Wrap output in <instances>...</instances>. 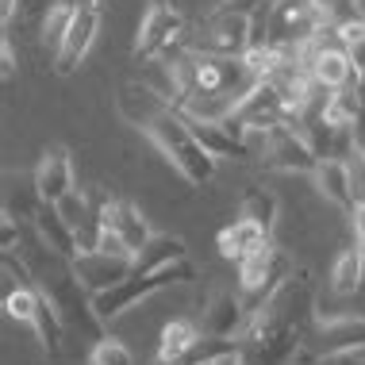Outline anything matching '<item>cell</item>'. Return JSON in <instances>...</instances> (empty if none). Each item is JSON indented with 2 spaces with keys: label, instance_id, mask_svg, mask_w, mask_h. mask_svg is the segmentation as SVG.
<instances>
[{
  "label": "cell",
  "instance_id": "6da1fadb",
  "mask_svg": "<svg viewBox=\"0 0 365 365\" xmlns=\"http://www.w3.org/2000/svg\"><path fill=\"white\" fill-rule=\"evenodd\" d=\"M312 312H315V292L304 269H292V277L277 289L265 308L250 319L246 342L250 365H289L300 358V350L312 339Z\"/></svg>",
  "mask_w": 365,
  "mask_h": 365
},
{
  "label": "cell",
  "instance_id": "7a4b0ae2",
  "mask_svg": "<svg viewBox=\"0 0 365 365\" xmlns=\"http://www.w3.org/2000/svg\"><path fill=\"white\" fill-rule=\"evenodd\" d=\"M146 139H150L158 150L170 158L173 170L181 173L189 185H208L212 177H215V158L200 146V139H196V131H192V123L185 120V112L165 108V112L150 123Z\"/></svg>",
  "mask_w": 365,
  "mask_h": 365
},
{
  "label": "cell",
  "instance_id": "3957f363",
  "mask_svg": "<svg viewBox=\"0 0 365 365\" xmlns=\"http://www.w3.org/2000/svg\"><path fill=\"white\" fill-rule=\"evenodd\" d=\"M242 143L250 150L254 162H262L265 170L281 173H308L319 165V154L308 143V135L296 123H273V127H242Z\"/></svg>",
  "mask_w": 365,
  "mask_h": 365
},
{
  "label": "cell",
  "instance_id": "277c9868",
  "mask_svg": "<svg viewBox=\"0 0 365 365\" xmlns=\"http://www.w3.org/2000/svg\"><path fill=\"white\" fill-rule=\"evenodd\" d=\"M185 281H196V265L185 258V262H173V265H162V269L154 273H131L127 281L112 284V289L96 292L93 296V308L101 315L104 323H115L120 315H127L131 308H139L143 300H150V296L173 289V284H185Z\"/></svg>",
  "mask_w": 365,
  "mask_h": 365
},
{
  "label": "cell",
  "instance_id": "5b68a950",
  "mask_svg": "<svg viewBox=\"0 0 365 365\" xmlns=\"http://www.w3.org/2000/svg\"><path fill=\"white\" fill-rule=\"evenodd\" d=\"M292 269H296L292 258L284 250H277L273 242H265L262 250H254L250 258L239 262V296L250 319L277 296V289L292 277Z\"/></svg>",
  "mask_w": 365,
  "mask_h": 365
},
{
  "label": "cell",
  "instance_id": "8992f818",
  "mask_svg": "<svg viewBox=\"0 0 365 365\" xmlns=\"http://www.w3.org/2000/svg\"><path fill=\"white\" fill-rule=\"evenodd\" d=\"M185 51H189V24H185V16L177 12L173 4H150L139 19V35H135V58L139 62H154V58H162V62H177Z\"/></svg>",
  "mask_w": 365,
  "mask_h": 365
},
{
  "label": "cell",
  "instance_id": "52a82bcc",
  "mask_svg": "<svg viewBox=\"0 0 365 365\" xmlns=\"http://www.w3.org/2000/svg\"><path fill=\"white\" fill-rule=\"evenodd\" d=\"M258 16H246V12H223L215 8L208 19H200V27L189 35V46L192 51H204V54H220V58H246L258 38Z\"/></svg>",
  "mask_w": 365,
  "mask_h": 365
},
{
  "label": "cell",
  "instance_id": "ba28073f",
  "mask_svg": "<svg viewBox=\"0 0 365 365\" xmlns=\"http://www.w3.org/2000/svg\"><path fill=\"white\" fill-rule=\"evenodd\" d=\"M101 19H104L101 0H77V12H73L70 31H66V43H62V51L54 54V66L62 77H70L77 66L85 62V54L93 51L96 35H101Z\"/></svg>",
  "mask_w": 365,
  "mask_h": 365
},
{
  "label": "cell",
  "instance_id": "9c48e42d",
  "mask_svg": "<svg viewBox=\"0 0 365 365\" xmlns=\"http://www.w3.org/2000/svg\"><path fill=\"white\" fill-rule=\"evenodd\" d=\"M308 342H315L312 354H304L308 361H327L342 350H358L365 346V315H327V319L315 323V334Z\"/></svg>",
  "mask_w": 365,
  "mask_h": 365
},
{
  "label": "cell",
  "instance_id": "30bf717a",
  "mask_svg": "<svg viewBox=\"0 0 365 365\" xmlns=\"http://www.w3.org/2000/svg\"><path fill=\"white\" fill-rule=\"evenodd\" d=\"M77 192V170L66 146H51L35 170V200L43 204H62L66 196Z\"/></svg>",
  "mask_w": 365,
  "mask_h": 365
},
{
  "label": "cell",
  "instance_id": "8fae6325",
  "mask_svg": "<svg viewBox=\"0 0 365 365\" xmlns=\"http://www.w3.org/2000/svg\"><path fill=\"white\" fill-rule=\"evenodd\" d=\"M77 265V277L85 281L88 292H104L112 289V284L127 281L135 273V258H127V254H108V250H96V246H88V250H81L73 258Z\"/></svg>",
  "mask_w": 365,
  "mask_h": 365
},
{
  "label": "cell",
  "instance_id": "7c38bea8",
  "mask_svg": "<svg viewBox=\"0 0 365 365\" xmlns=\"http://www.w3.org/2000/svg\"><path fill=\"white\" fill-rule=\"evenodd\" d=\"M204 339H239V334L250 331V315L242 308V296L239 289H215L208 308H204Z\"/></svg>",
  "mask_w": 365,
  "mask_h": 365
},
{
  "label": "cell",
  "instance_id": "4fadbf2b",
  "mask_svg": "<svg viewBox=\"0 0 365 365\" xmlns=\"http://www.w3.org/2000/svg\"><path fill=\"white\" fill-rule=\"evenodd\" d=\"M96 227H101V231H115L127 242V250H131V254H139L143 246L154 239L146 215L139 212V204H131V200H104L101 215H96Z\"/></svg>",
  "mask_w": 365,
  "mask_h": 365
},
{
  "label": "cell",
  "instance_id": "5bb4252c",
  "mask_svg": "<svg viewBox=\"0 0 365 365\" xmlns=\"http://www.w3.org/2000/svg\"><path fill=\"white\" fill-rule=\"evenodd\" d=\"M312 185L331 208L354 215L358 212V196H354V177L346 158H319V165L312 170Z\"/></svg>",
  "mask_w": 365,
  "mask_h": 365
},
{
  "label": "cell",
  "instance_id": "9a60e30c",
  "mask_svg": "<svg viewBox=\"0 0 365 365\" xmlns=\"http://www.w3.org/2000/svg\"><path fill=\"white\" fill-rule=\"evenodd\" d=\"M165 108H173V104L165 101L154 85H146V81H127L120 88V96H115V112H120V120H127L131 127H139L143 135L150 131V123L165 112Z\"/></svg>",
  "mask_w": 365,
  "mask_h": 365
},
{
  "label": "cell",
  "instance_id": "2e32d148",
  "mask_svg": "<svg viewBox=\"0 0 365 365\" xmlns=\"http://www.w3.org/2000/svg\"><path fill=\"white\" fill-rule=\"evenodd\" d=\"M31 220H35L38 239L51 246L54 254H62V258L73 262L77 254L85 250V246H81V235H77V227L66 220V212L58 208V204H43V200H38L35 212H31Z\"/></svg>",
  "mask_w": 365,
  "mask_h": 365
},
{
  "label": "cell",
  "instance_id": "e0dca14e",
  "mask_svg": "<svg viewBox=\"0 0 365 365\" xmlns=\"http://www.w3.org/2000/svg\"><path fill=\"white\" fill-rule=\"evenodd\" d=\"M204 346V327L192 319H173L162 327L158 339V365H185L196 350Z\"/></svg>",
  "mask_w": 365,
  "mask_h": 365
},
{
  "label": "cell",
  "instance_id": "ac0fdd59",
  "mask_svg": "<svg viewBox=\"0 0 365 365\" xmlns=\"http://www.w3.org/2000/svg\"><path fill=\"white\" fill-rule=\"evenodd\" d=\"M269 242V231H262L254 220H246V215H239L235 223H227L220 235H215V246H220V254L227 262H242L250 258L254 250H262V246Z\"/></svg>",
  "mask_w": 365,
  "mask_h": 365
},
{
  "label": "cell",
  "instance_id": "d6986e66",
  "mask_svg": "<svg viewBox=\"0 0 365 365\" xmlns=\"http://www.w3.org/2000/svg\"><path fill=\"white\" fill-rule=\"evenodd\" d=\"M189 258V242L177 239V235H154L150 242L135 254V273H154L162 265H173V262H185Z\"/></svg>",
  "mask_w": 365,
  "mask_h": 365
},
{
  "label": "cell",
  "instance_id": "ffe728a7",
  "mask_svg": "<svg viewBox=\"0 0 365 365\" xmlns=\"http://www.w3.org/2000/svg\"><path fill=\"white\" fill-rule=\"evenodd\" d=\"M361 284H365V254L358 246H350V250H342L331 265V292L334 296H354Z\"/></svg>",
  "mask_w": 365,
  "mask_h": 365
},
{
  "label": "cell",
  "instance_id": "44dd1931",
  "mask_svg": "<svg viewBox=\"0 0 365 365\" xmlns=\"http://www.w3.org/2000/svg\"><path fill=\"white\" fill-rule=\"evenodd\" d=\"M73 12H77V0H51L46 4V16H43V43L46 51L58 54L66 43V31L73 24Z\"/></svg>",
  "mask_w": 365,
  "mask_h": 365
},
{
  "label": "cell",
  "instance_id": "7402d4cb",
  "mask_svg": "<svg viewBox=\"0 0 365 365\" xmlns=\"http://www.w3.org/2000/svg\"><path fill=\"white\" fill-rule=\"evenodd\" d=\"M239 215L254 220V223L262 227V231L273 235V227H277V215H281V204H277V196H273L269 189H246V192H242V204H239Z\"/></svg>",
  "mask_w": 365,
  "mask_h": 365
},
{
  "label": "cell",
  "instance_id": "603a6c76",
  "mask_svg": "<svg viewBox=\"0 0 365 365\" xmlns=\"http://www.w3.org/2000/svg\"><path fill=\"white\" fill-rule=\"evenodd\" d=\"M185 365H250V361H246V350L235 346L231 339H208Z\"/></svg>",
  "mask_w": 365,
  "mask_h": 365
},
{
  "label": "cell",
  "instance_id": "cb8c5ba5",
  "mask_svg": "<svg viewBox=\"0 0 365 365\" xmlns=\"http://www.w3.org/2000/svg\"><path fill=\"white\" fill-rule=\"evenodd\" d=\"M88 365H135V354L123 339L101 334V339L93 342V350H88Z\"/></svg>",
  "mask_w": 365,
  "mask_h": 365
},
{
  "label": "cell",
  "instance_id": "d4e9b609",
  "mask_svg": "<svg viewBox=\"0 0 365 365\" xmlns=\"http://www.w3.org/2000/svg\"><path fill=\"white\" fill-rule=\"evenodd\" d=\"M215 8H223V12H246V16H265V8H269V0H220Z\"/></svg>",
  "mask_w": 365,
  "mask_h": 365
},
{
  "label": "cell",
  "instance_id": "484cf974",
  "mask_svg": "<svg viewBox=\"0 0 365 365\" xmlns=\"http://www.w3.org/2000/svg\"><path fill=\"white\" fill-rule=\"evenodd\" d=\"M0 73H4V81H12L16 73V46L8 38V31H4V43H0Z\"/></svg>",
  "mask_w": 365,
  "mask_h": 365
},
{
  "label": "cell",
  "instance_id": "4316f807",
  "mask_svg": "<svg viewBox=\"0 0 365 365\" xmlns=\"http://www.w3.org/2000/svg\"><path fill=\"white\" fill-rule=\"evenodd\" d=\"M4 250H19V227L12 220V212H4V239H0Z\"/></svg>",
  "mask_w": 365,
  "mask_h": 365
},
{
  "label": "cell",
  "instance_id": "83f0119b",
  "mask_svg": "<svg viewBox=\"0 0 365 365\" xmlns=\"http://www.w3.org/2000/svg\"><path fill=\"white\" fill-rule=\"evenodd\" d=\"M350 220H354V235H358V250L365 254V204H358V212Z\"/></svg>",
  "mask_w": 365,
  "mask_h": 365
},
{
  "label": "cell",
  "instance_id": "f1b7e54d",
  "mask_svg": "<svg viewBox=\"0 0 365 365\" xmlns=\"http://www.w3.org/2000/svg\"><path fill=\"white\" fill-rule=\"evenodd\" d=\"M24 4V0H0V24H4V31L12 27V19H16V8Z\"/></svg>",
  "mask_w": 365,
  "mask_h": 365
},
{
  "label": "cell",
  "instance_id": "f546056e",
  "mask_svg": "<svg viewBox=\"0 0 365 365\" xmlns=\"http://www.w3.org/2000/svg\"><path fill=\"white\" fill-rule=\"evenodd\" d=\"M350 8H354V16L365 19V0H350Z\"/></svg>",
  "mask_w": 365,
  "mask_h": 365
}]
</instances>
